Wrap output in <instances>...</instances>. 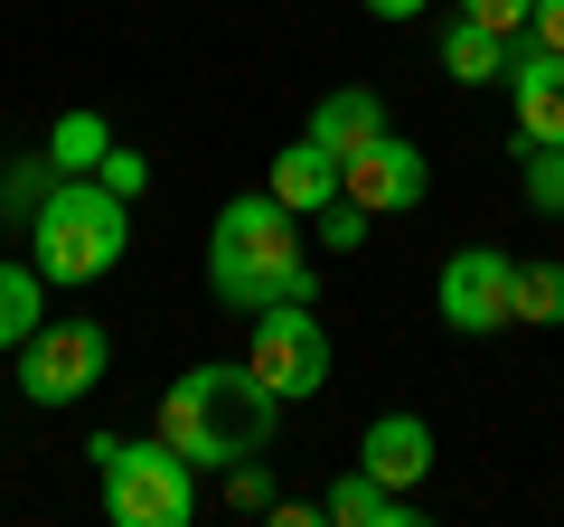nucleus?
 <instances>
[{
	"instance_id": "nucleus-1",
	"label": "nucleus",
	"mask_w": 564,
	"mask_h": 527,
	"mask_svg": "<svg viewBox=\"0 0 564 527\" xmlns=\"http://www.w3.org/2000/svg\"><path fill=\"white\" fill-rule=\"evenodd\" d=\"M207 292L226 311H263V302H311L321 273L302 255V217L254 189V198H226L217 226H207Z\"/></svg>"
},
{
	"instance_id": "nucleus-2",
	"label": "nucleus",
	"mask_w": 564,
	"mask_h": 527,
	"mask_svg": "<svg viewBox=\"0 0 564 527\" xmlns=\"http://www.w3.org/2000/svg\"><path fill=\"white\" fill-rule=\"evenodd\" d=\"M273 415H282V396L254 377L245 358H207V367H188V377H170L161 386V443L170 452H188V462H245V452H263L273 443Z\"/></svg>"
},
{
	"instance_id": "nucleus-3",
	"label": "nucleus",
	"mask_w": 564,
	"mask_h": 527,
	"mask_svg": "<svg viewBox=\"0 0 564 527\" xmlns=\"http://www.w3.org/2000/svg\"><path fill=\"white\" fill-rule=\"evenodd\" d=\"M122 245H132V198H113L95 170L85 180L47 170L39 207H29V264H39L47 283H104L122 264Z\"/></svg>"
},
{
	"instance_id": "nucleus-4",
	"label": "nucleus",
	"mask_w": 564,
	"mask_h": 527,
	"mask_svg": "<svg viewBox=\"0 0 564 527\" xmlns=\"http://www.w3.org/2000/svg\"><path fill=\"white\" fill-rule=\"evenodd\" d=\"M95 471H104V518L113 527H188L198 518V462L170 452L161 433L151 443H122V433H95Z\"/></svg>"
},
{
	"instance_id": "nucleus-5",
	"label": "nucleus",
	"mask_w": 564,
	"mask_h": 527,
	"mask_svg": "<svg viewBox=\"0 0 564 527\" xmlns=\"http://www.w3.org/2000/svg\"><path fill=\"white\" fill-rule=\"evenodd\" d=\"M113 367V330L104 321H39L20 340V396L29 406H85Z\"/></svg>"
},
{
	"instance_id": "nucleus-6",
	"label": "nucleus",
	"mask_w": 564,
	"mask_h": 527,
	"mask_svg": "<svg viewBox=\"0 0 564 527\" xmlns=\"http://www.w3.org/2000/svg\"><path fill=\"white\" fill-rule=\"evenodd\" d=\"M245 367L273 386L282 406H302V396H321V386H329V330L311 321V302H263Z\"/></svg>"
},
{
	"instance_id": "nucleus-7",
	"label": "nucleus",
	"mask_w": 564,
	"mask_h": 527,
	"mask_svg": "<svg viewBox=\"0 0 564 527\" xmlns=\"http://www.w3.org/2000/svg\"><path fill=\"white\" fill-rule=\"evenodd\" d=\"M433 311H443L462 340L508 330V321H518V264H508L499 245H462V255L443 264V292H433Z\"/></svg>"
},
{
	"instance_id": "nucleus-8",
	"label": "nucleus",
	"mask_w": 564,
	"mask_h": 527,
	"mask_svg": "<svg viewBox=\"0 0 564 527\" xmlns=\"http://www.w3.org/2000/svg\"><path fill=\"white\" fill-rule=\"evenodd\" d=\"M339 189L367 207V217H404V207H423V189H433V161L386 122L367 151H348V161H339Z\"/></svg>"
},
{
	"instance_id": "nucleus-9",
	"label": "nucleus",
	"mask_w": 564,
	"mask_h": 527,
	"mask_svg": "<svg viewBox=\"0 0 564 527\" xmlns=\"http://www.w3.org/2000/svg\"><path fill=\"white\" fill-rule=\"evenodd\" d=\"M508 114H518V142H564V47H527L508 57Z\"/></svg>"
},
{
	"instance_id": "nucleus-10",
	"label": "nucleus",
	"mask_w": 564,
	"mask_h": 527,
	"mask_svg": "<svg viewBox=\"0 0 564 527\" xmlns=\"http://www.w3.org/2000/svg\"><path fill=\"white\" fill-rule=\"evenodd\" d=\"M358 471H377L386 490H423L433 481V424H423V415H377V424H367V443H358Z\"/></svg>"
},
{
	"instance_id": "nucleus-11",
	"label": "nucleus",
	"mask_w": 564,
	"mask_h": 527,
	"mask_svg": "<svg viewBox=\"0 0 564 527\" xmlns=\"http://www.w3.org/2000/svg\"><path fill=\"white\" fill-rule=\"evenodd\" d=\"M321 508H329V527H414V518H423L414 490H386L377 471H339Z\"/></svg>"
},
{
	"instance_id": "nucleus-12",
	"label": "nucleus",
	"mask_w": 564,
	"mask_h": 527,
	"mask_svg": "<svg viewBox=\"0 0 564 527\" xmlns=\"http://www.w3.org/2000/svg\"><path fill=\"white\" fill-rule=\"evenodd\" d=\"M263 189H273V198L292 207V217H321V207L339 198V151H321V142L302 132V142H292V151L273 161V180H263Z\"/></svg>"
},
{
	"instance_id": "nucleus-13",
	"label": "nucleus",
	"mask_w": 564,
	"mask_h": 527,
	"mask_svg": "<svg viewBox=\"0 0 564 527\" xmlns=\"http://www.w3.org/2000/svg\"><path fill=\"white\" fill-rule=\"evenodd\" d=\"M377 132H386V104L367 95V85H339V95H321V104H311V142H321V151H339V161H348V151H367Z\"/></svg>"
},
{
	"instance_id": "nucleus-14",
	"label": "nucleus",
	"mask_w": 564,
	"mask_h": 527,
	"mask_svg": "<svg viewBox=\"0 0 564 527\" xmlns=\"http://www.w3.org/2000/svg\"><path fill=\"white\" fill-rule=\"evenodd\" d=\"M443 76H452V85H499V76H508V39L452 10V20H443Z\"/></svg>"
},
{
	"instance_id": "nucleus-15",
	"label": "nucleus",
	"mask_w": 564,
	"mask_h": 527,
	"mask_svg": "<svg viewBox=\"0 0 564 527\" xmlns=\"http://www.w3.org/2000/svg\"><path fill=\"white\" fill-rule=\"evenodd\" d=\"M104 151H113L104 114H85V104H76V114H57V132H47V170H57V180H85Z\"/></svg>"
},
{
	"instance_id": "nucleus-16",
	"label": "nucleus",
	"mask_w": 564,
	"mask_h": 527,
	"mask_svg": "<svg viewBox=\"0 0 564 527\" xmlns=\"http://www.w3.org/2000/svg\"><path fill=\"white\" fill-rule=\"evenodd\" d=\"M47 321V273L39 264H0V348H20Z\"/></svg>"
},
{
	"instance_id": "nucleus-17",
	"label": "nucleus",
	"mask_w": 564,
	"mask_h": 527,
	"mask_svg": "<svg viewBox=\"0 0 564 527\" xmlns=\"http://www.w3.org/2000/svg\"><path fill=\"white\" fill-rule=\"evenodd\" d=\"M518 321H536V330L564 321V264H518Z\"/></svg>"
},
{
	"instance_id": "nucleus-18",
	"label": "nucleus",
	"mask_w": 564,
	"mask_h": 527,
	"mask_svg": "<svg viewBox=\"0 0 564 527\" xmlns=\"http://www.w3.org/2000/svg\"><path fill=\"white\" fill-rule=\"evenodd\" d=\"M527 207L564 217V142H527Z\"/></svg>"
},
{
	"instance_id": "nucleus-19",
	"label": "nucleus",
	"mask_w": 564,
	"mask_h": 527,
	"mask_svg": "<svg viewBox=\"0 0 564 527\" xmlns=\"http://www.w3.org/2000/svg\"><path fill=\"white\" fill-rule=\"evenodd\" d=\"M282 490H273V471H263V452H245V462H226V508H245V518H263Z\"/></svg>"
},
{
	"instance_id": "nucleus-20",
	"label": "nucleus",
	"mask_w": 564,
	"mask_h": 527,
	"mask_svg": "<svg viewBox=\"0 0 564 527\" xmlns=\"http://www.w3.org/2000/svg\"><path fill=\"white\" fill-rule=\"evenodd\" d=\"M321 245H329V255H358V245H367V207L348 198V189L321 207Z\"/></svg>"
},
{
	"instance_id": "nucleus-21",
	"label": "nucleus",
	"mask_w": 564,
	"mask_h": 527,
	"mask_svg": "<svg viewBox=\"0 0 564 527\" xmlns=\"http://www.w3.org/2000/svg\"><path fill=\"white\" fill-rule=\"evenodd\" d=\"M95 180L113 189V198H141V189H151V161H141L132 142H113V151H104V161H95Z\"/></svg>"
},
{
	"instance_id": "nucleus-22",
	"label": "nucleus",
	"mask_w": 564,
	"mask_h": 527,
	"mask_svg": "<svg viewBox=\"0 0 564 527\" xmlns=\"http://www.w3.org/2000/svg\"><path fill=\"white\" fill-rule=\"evenodd\" d=\"M462 20H480V29H499V39H518V29L536 20V0H462Z\"/></svg>"
},
{
	"instance_id": "nucleus-23",
	"label": "nucleus",
	"mask_w": 564,
	"mask_h": 527,
	"mask_svg": "<svg viewBox=\"0 0 564 527\" xmlns=\"http://www.w3.org/2000/svg\"><path fill=\"white\" fill-rule=\"evenodd\" d=\"M263 518H273V527H329V508L321 499H273Z\"/></svg>"
},
{
	"instance_id": "nucleus-24",
	"label": "nucleus",
	"mask_w": 564,
	"mask_h": 527,
	"mask_svg": "<svg viewBox=\"0 0 564 527\" xmlns=\"http://www.w3.org/2000/svg\"><path fill=\"white\" fill-rule=\"evenodd\" d=\"M527 39H536V47H564V0H536V20H527Z\"/></svg>"
},
{
	"instance_id": "nucleus-25",
	"label": "nucleus",
	"mask_w": 564,
	"mask_h": 527,
	"mask_svg": "<svg viewBox=\"0 0 564 527\" xmlns=\"http://www.w3.org/2000/svg\"><path fill=\"white\" fill-rule=\"evenodd\" d=\"M367 10H377V20H423L433 0H367Z\"/></svg>"
}]
</instances>
